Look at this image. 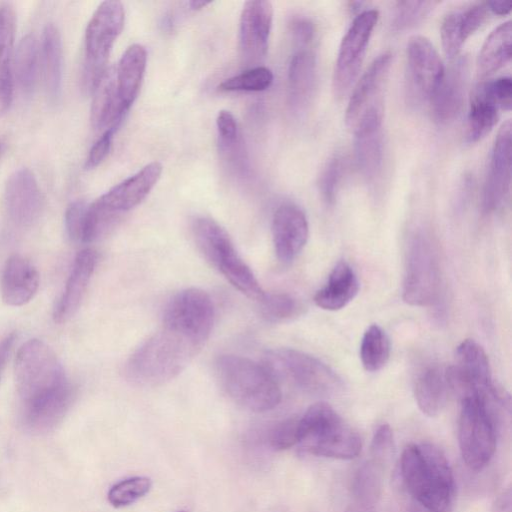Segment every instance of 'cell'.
I'll return each mask as SVG.
<instances>
[{
  "label": "cell",
  "mask_w": 512,
  "mask_h": 512,
  "mask_svg": "<svg viewBox=\"0 0 512 512\" xmlns=\"http://www.w3.org/2000/svg\"><path fill=\"white\" fill-rule=\"evenodd\" d=\"M181 512H185V511H181Z\"/></svg>",
  "instance_id": "59"
},
{
  "label": "cell",
  "mask_w": 512,
  "mask_h": 512,
  "mask_svg": "<svg viewBox=\"0 0 512 512\" xmlns=\"http://www.w3.org/2000/svg\"><path fill=\"white\" fill-rule=\"evenodd\" d=\"M39 55L46 94L55 103L62 90V42L59 30L51 23L43 30Z\"/></svg>",
  "instance_id": "31"
},
{
  "label": "cell",
  "mask_w": 512,
  "mask_h": 512,
  "mask_svg": "<svg viewBox=\"0 0 512 512\" xmlns=\"http://www.w3.org/2000/svg\"><path fill=\"white\" fill-rule=\"evenodd\" d=\"M390 356V342L381 327L373 324L361 340L360 358L365 370L375 372L385 366Z\"/></svg>",
  "instance_id": "36"
},
{
  "label": "cell",
  "mask_w": 512,
  "mask_h": 512,
  "mask_svg": "<svg viewBox=\"0 0 512 512\" xmlns=\"http://www.w3.org/2000/svg\"><path fill=\"white\" fill-rule=\"evenodd\" d=\"M289 29L293 40L299 48H308L315 35V26L313 22L303 16H295L289 22Z\"/></svg>",
  "instance_id": "50"
},
{
  "label": "cell",
  "mask_w": 512,
  "mask_h": 512,
  "mask_svg": "<svg viewBox=\"0 0 512 512\" xmlns=\"http://www.w3.org/2000/svg\"><path fill=\"white\" fill-rule=\"evenodd\" d=\"M500 409L505 408L490 393L461 400L459 447L463 461L472 470L483 469L495 453Z\"/></svg>",
  "instance_id": "6"
},
{
  "label": "cell",
  "mask_w": 512,
  "mask_h": 512,
  "mask_svg": "<svg viewBox=\"0 0 512 512\" xmlns=\"http://www.w3.org/2000/svg\"><path fill=\"white\" fill-rule=\"evenodd\" d=\"M298 421L293 417L275 425L268 435L269 445L274 450H285L298 444Z\"/></svg>",
  "instance_id": "45"
},
{
  "label": "cell",
  "mask_w": 512,
  "mask_h": 512,
  "mask_svg": "<svg viewBox=\"0 0 512 512\" xmlns=\"http://www.w3.org/2000/svg\"><path fill=\"white\" fill-rule=\"evenodd\" d=\"M116 130V127L105 130L100 138L93 144L86 159V169L96 168L105 160L110 152Z\"/></svg>",
  "instance_id": "49"
},
{
  "label": "cell",
  "mask_w": 512,
  "mask_h": 512,
  "mask_svg": "<svg viewBox=\"0 0 512 512\" xmlns=\"http://www.w3.org/2000/svg\"><path fill=\"white\" fill-rule=\"evenodd\" d=\"M124 22L123 4L116 0L100 3L90 18L85 31L83 82L86 89L93 91L107 70V60Z\"/></svg>",
  "instance_id": "8"
},
{
  "label": "cell",
  "mask_w": 512,
  "mask_h": 512,
  "mask_svg": "<svg viewBox=\"0 0 512 512\" xmlns=\"http://www.w3.org/2000/svg\"><path fill=\"white\" fill-rule=\"evenodd\" d=\"M162 174V165L151 162L132 176L113 186L98 200L108 209L122 213L140 204L156 185Z\"/></svg>",
  "instance_id": "22"
},
{
  "label": "cell",
  "mask_w": 512,
  "mask_h": 512,
  "mask_svg": "<svg viewBox=\"0 0 512 512\" xmlns=\"http://www.w3.org/2000/svg\"><path fill=\"white\" fill-rule=\"evenodd\" d=\"M468 76V62L465 58H455L445 68L444 74L429 98L433 118L440 124L453 121L459 114L465 96Z\"/></svg>",
  "instance_id": "20"
},
{
  "label": "cell",
  "mask_w": 512,
  "mask_h": 512,
  "mask_svg": "<svg viewBox=\"0 0 512 512\" xmlns=\"http://www.w3.org/2000/svg\"><path fill=\"white\" fill-rule=\"evenodd\" d=\"M378 18L377 10H363L342 38L332 80L333 91L338 97L345 94L357 78Z\"/></svg>",
  "instance_id": "12"
},
{
  "label": "cell",
  "mask_w": 512,
  "mask_h": 512,
  "mask_svg": "<svg viewBox=\"0 0 512 512\" xmlns=\"http://www.w3.org/2000/svg\"><path fill=\"white\" fill-rule=\"evenodd\" d=\"M440 268L427 235L416 232L409 244L403 282V299L412 306L432 305L440 293Z\"/></svg>",
  "instance_id": "10"
},
{
  "label": "cell",
  "mask_w": 512,
  "mask_h": 512,
  "mask_svg": "<svg viewBox=\"0 0 512 512\" xmlns=\"http://www.w3.org/2000/svg\"><path fill=\"white\" fill-rule=\"evenodd\" d=\"M91 124L97 130L118 128L127 110L118 95L115 69H107L93 89Z\"/></svg>",
  "instance_id": "27"
},
{
  "label": "cell",
  "mask_w": 512,
  "mask_h": 512,
  "mask_svg": "<svg viewBox=\"0 0 512 512\" xmlns=\"http://www.w3.org/2000/svg\"><path fill=\"white\" fill-rule=\"evenodd\" d=\"M15 382L22 421L36 433L54 428L64 417L73 388L55 353L41 340L25 342L15 359Z\"/></svg>",
  "instance_id": "1"
},
{
  "label": "cell",
  "mask_w": 512,
  "mask_h": 512,
  "mask_svg": "<svg viewBox=\"0 0 512 512\" xmlns=\"http://www.w3.org/2000/svg\"><path fill=\"white\" fill-rule=\"evenodd\" d=\"M298 444L306 453L349 460L361 451V438L327 403L310 406L298 421Z\"/></svg>",
  "instance_id": "5"
},
{
  "label": "cell",
  "mask_w": 512,
  "mask_h": 512,
  "mask_svg": "<svg viewBox=\"0 0 512 512\" xmlns=\"http://www.w3.org/2000/svg\"><path fill=\"white\" fill-rule=\"evenodd\" d=\"M38 44L33 34L24 36L16 49L14 71L18 85L25 95L34 91L38 74Z\"/></svg>",
  "instance_id": "35"
},
{
  "label": "cell",
  "mask_w": 512,
  "mask_h": 512,
  "mask_svg": "<svg viewBox=\"0 0 512 512\" xmlns=\"http://www.w3.org/2000/svg\"><path fill=\"white\" fill-rule=\"evenodd\" d=\"M448 391L445 372L438 367H428L419 374L415 382V401L424 414L434 417L445 407Z\"/></svg>",
  "instance_id": "33"
},
{
  "label": "cell",
  "mask_w": 512,
  "mask_h": 512,
  "mask_svg": "<svg viewBox=\"0 0 512 512\" xmlns=\"http://www.w3.org/2000/svg\"><path fill=\"white\" fill-rule=\"evenodd\" d=\"M4 148H5V144L2 141H0V158H1V155L3 154V152H4Z\"/></svg>",
  "instance_id": "57"
},
{
  "label": "cell",
  "mask_w": 512,
  "mask_h": 512,
  "mask_svg": "<svg viewBox=\"0 0 512 512\" xmlns=\"http://www.w3.org/2000/svg\"><path fill=\"white\" fill-rule=\"evenodd\" d=\"M346 512H363V511H360L354 507L349 506L348 509L346 510Z\"/></svg>",
  "instance_id": "56"
},
{
  "label": "cell",
  "mask_w": 512,
  "mask_h": 512,
  "mask_svg": "<svg viewBox=\"0 0 512 512\" xmlns=\"http://www.w3.org/2000/svg\"><path fill=\"white\" fill-rule=\"evenodd\" d=\"M273 73L264 66L251 67L242 73L225 79L218 89L225 92H260L271 86Z\"/></svg>",
  "instance_id": "37"
},
{
  "label": "cell",
  "mask_w": 512,
  "mask_h": 512,
  "mask_svg": "<svg viewBox=\"0 0 512 512\" xmlns=\"http://www.w3.org/2000/svg\"><path fill=\"white\" fill-rule=\"evenodd\" d=\"M280 384L288 380L312 394H331L342 387L341 378L329 366L304 352L279 348L266 353L263 363Z\"/></svg>",
  "instance_id": "9"
},
{
  "label": "cell",
  "mask_w": 512,
  "mask_h": 512,
  "mask_svg": "<svg viewBox=\"0 0 512 512\" xmlns=\"http://www.w3.org/2000/svg\"><path fill=\"white\" fill-rule=\"evenodd\" d=\"M211 3L212 2L192 0L188 2V5L191 10H200Z\"/></svg>",
  "instance_id": "55"
},
{
  "label": "cell",
  "mask_w": 512,
  "mask_h": 512,
  "mask_svg": "<svg viewBox=\"0 0 512 512\" xmlns=\"http://www.w3.org/2000/svg\"><path fill=\"white\" fill-rule=\"evenodd\" d=\"M489 13L485 3L474 4L465 10H461V27L465 40L484 24Z\"/></svg>",
  "instance_id": "48"
},
{
  "label": "cell",
  "mask_w": 512,
  "mask_h": 512,
  "mask_svg": "<svg viewBox=\"0 0 512 512\" xmlns=\"http://www.w3.org/2000/svg\"><path fill=\"white\" fill-rule=\"evenodd\" d=\"M273 21V6L264 0L244 3L239 21V50L246 65L256 67L266 56Z\"/></svg>",
  "instance_id": "14"
},
{
  "label": "cell",
  "mask_w": 512,
  "mask_h": 512,
  "mask_svg": "<svg viewBox=\"0 0 512 512\" xmlns=\"http://www.w3.org/2000/svg\"><path fill=\"white\" fill-rule=\"evenodd\" d=\"M39 287V274L31 262L20 255L11 256L3 269L1 294L10 306L28 303Z\"/></svg>",
  "instance_id": "25"
},
{
  "label": "cell",
  "mask_w": 512,
  "mask_h": 512,
  "mask_svg": "<svg viewBox=\"0 0 512 512\" xmlns=\"http://www.w3.org/2000/svg\"><path fill=\"white\" fill-rule=\"evenodd\" d=\"M491 512H512V494L510 487H507L495 498Z\"/></svg>",
  "instance_id": "52"
},
{
  "label": "cell",
  "mask_w": 512,
  "mask_h": 512,
  "mask_svg": "<svg viewBox=\"0 0 512 512\" xmlns=\"http://www.w3.org/2000/svg\"><path fill=\"white\" fill-rule=\"evenodd\" d=\"M15 13L9 4L0 5V116L10 108L13 98V47Z\"/></svg>",
  "instance_id": "30"
},
{
  "label": "cell",
  "mask_w": 512,
  "mask_h": 512,
  "mask_svg": "<svg viewBox=\"0 0 512 512\" xmlns=\"http://www.w3.org/2000/svg\"><path fill=\"white\" fill-rule=\"evenodd\" d=\"M309 234L305 213L296 205H280L272 219L275 253L282 263L292 262L304 248Z\"/></svg>",
  "instance_id": "18"
},
{
  "label": "cell",
  "mask_w": 512,
  "mask_h": 512,
  "mask_svg": "<svg viewBox=\"0 0 512 512\" xmlns=\"http://www.w3.org/2000/svg\"><path fill=\"white\" fill-rule=\"evenodd\" d=\"M214 317L210 296L202 289L187 288L178 292L167 304L163 327L202 347L210 336Z\"/></svg>",
  "instance_id": "11"
},
{
  "label": "cell",
  "mask_w": 512,
  "mask_h": 512,
  "mask_svg": "<svg viewBox=\"0 0 512 512\" xmlns=\"http://www.w3.org/2000/svg\"><path fill=\"white\" fill-rule=\"evenodd\" d=\"M264 317L270 321H283L297 316L299 302L286 293H266L260 301Z\"/></svg>",
  "instance_id": "41"
},
{
  "label": "cell",
  "mask_w": 512,
  "mask_h": 512,
  "mask_svg": "<svg viewBox=\"0 0 512 512\" xmlns=\"http://www.w3.org/2000/svg\"><path fill=\"white\" fill-rule=\"evenodd\" d=\"M512 26L511 21L498 25L485 39L477 58V74L481 78L489 77L511 59Z\"/></svg>",
  "instance_id": "32"
},
{
  "label": "cell",
  "mask_w": 512,
  "mask_h": 512,
  "mask_svg": "<svg viewBox=\"0 0 512 512\" xmlns=\"http://www.w3.org/2000/svg\"><path fill=\"white\" fill-rule=\"evenodd\" d=\"M438 1H398L395 3L391 28L405 31L421 23L438 5Z\"/></svg>",
  "instance_id": "38"
},
{
  "label": "cell",
  "mask_w": 512,
  "mask_h": 512,
  "mask_svg": "<svg viewBox=\"0 0 512 512\" xmlns=\"http://www.w3.org/2000/svg\"><path fill=\"white\" fill-rule=\"evenodd\" d=\"M5 205L10 219L18 226L29 227L38 220L42 197L29 169L21 168L10 175L5 186Z\"/></svg>",
  "instance_id": "19"
},
{
  "label": "cell",
  "mask_w": 512,
  "mask_h": 512,
  "mask_svg": "<svg viewBox=\"0 0 512 512\" xmlns=\"http://www.w3.org/2000/svg\"><path fill=\"white\" fill-rule=\"evenodd\" d=\"M345 171V159L340 154L332 156L319 176V190L327 204H333Z\"/></svg>",
  "instance_id": "42"
},
{
  "label": "cell",
  "mask_w": 512,
  "mask_h": 512,
  "mask_svg": "<svg viewBox=\"0 0 512 512\" xmlns=\"http://www.w3.org/2000/svg\"><path fill=\"white\" fill-rule=\"evenodd\" d=\"M316 84V56L308 48H299L293 54L288 68V100L295 113H303L309 107Z\"/></svg>",
  "instance_id": "24"
},
{
  "label": "cell",
  "mask_w": 512,
  "mask_h": 512,
  "mask_svg": "<svg viewBox=\"0 0 512 512\" xmlns=\"http://www.w3.org/2000/svg\"><path fill=\"white\" fill-rule=\"evenodd\" d=\"M200 349L188 338L162 327L131 355L126 375L142 386L163 384L180 374Z\"/></svg>",
  "instance_id": "3"
},
{
  "label": "cell",
  "mask_w": 512,
  "mask_h": 512,
  "mask_svg": "<svg viewBox=\"0 0 512 512\" xmlns=\"http://www.w3.org/2000/svg\"><path fill=\"white\" fill-rule=\"evenodd\" d=\"M97 263L92 249L80 251L73 263L65 290L56 304L53 318L56 323L67 322L78 310Z\"/></svg>",
  "instance_id": "23"
},
{
  "label": "cell",
  "mask_w": 512,
  "mask_h": 512,
  "mask_svg": "<svg viewBox=\"0 0 512 512\" xmlns=\"http://www.w3.org/2000/svg\"><path fill=\"white\" fill-rule=\"evenodd\" d=\"M440 36L444 53L448 58L455 59L464 42L461 27V10L451 11L442 20Z\"/></svg>",
  "instance_id": "43"
},
{
  "label": "cell",
  "mask_w": 512,
  "mask_h": 512,
  "mask_svg": "<svg viewBox=\"0 0 512 512\" xmlns=\"http://www.w3.org/2000/svg\"><path fill=\"white\" fill-rule=\"evenodd\" d=\"M192 229L197 246L205 258L236 289L248 298L260 302L266 293L237 252L225 229L209 217L196 218Z\"/></svg>",
  "instance_id": "7"
},
{
  "label": "cell",
  "mask_w": 512,
  "mask_h": 512,
  "mask_svg": "<svg viewBox=\"0 0 512 512\" xmlns=\"http://www.w3.org/2000/svg\"><path fill=\"white\" fill-rule=\"evenodd\" d=\"M88 205L84 201L71 203L65 212V227L68 236L73 241H81L83 235L85 215Z\"/></svg>",
  "instance_id": "47"
},
{
  "label": "cell",
  "mask_w": 512,
  "mask_h": 512,
  "mask_svg": "<svg viewBox=\"0 0 512 512\" xmlns=\"http://www.w3.org/2000/svg\"><path fill=\"white\" fill-rule=\"evenodd\" d=\"M358 291L359 281L353 268L341 261L331 271L326 284L316 292L314 302L321 309L336 311L349 304Z\"/></svg>",
  "instance_id": "28"
},
{
  "label": "cell",
  "mask_w": 512,
  "mask_h": 512,
  "mask_svg": "<svg viewBox=\"0 0 512 512\" xmlns=\"http://www.w3.org/2000/svg\"><path fill=\"white\" fill-rule=\"evenodd\" d=\"M511 121L504 122L498 130L492 147L486 176L482 206L486 213H493L507 200L511 185Z\"/></svg>",
  "instance_id": "16"
},
{
  "label": "cell",
  "mask_w": 512,
  "mask_h": 512,
  "mask_svg": "<svg viewBox=\"0 0 512 512\" xmlns=\"http://www.w3.org/2000/svg\"><path fill=\"white\" fill-rule=\"evenodd\" d=\"M220 151L227 154L236 148L238 126L233 114L227 110L219 111L216 118Z\"/></svg>",
  "instance_id": "46"
},
{
  "label": "cell",
  "mask_w": 512,
  "mask_h": 512,
  "mask_svg": "<svg viewBox=\"0 0 512 512\" xmlns=\"http://www.w3.org/2000/svg\"><path fill=\"white\" fill-rule=\"evenodd\" d=\"M393 449L394 439L391 427L388 424L379 425L371 442V460L383 467L390 461Z\"/></svg>",
  "instance_id": "44"
},
{
  "label": "cell",
  "mask_w": 512,
  "mask_h": 512,
  "mask_svg": "<svg viewBox=\"0 0 512 512\" xmlns=\"http://www.w3.org/2000/svg\"><path fill=\"white\" fill-rule=\"evenodd\" d=\"M151 486L148 477H130L114 484L108 491L107 499L116 508L125 507L146 495Z\"/></svg>",
  "instance_id": "40"
},
{
  "label": "cell",
  "mask_w": 512,
  "mask_h": 512,
  "mask_svg": "<svg viewBox=\"0 0 512 512\" xmlns=\"http://www.w3.org/2000/svg\"><path fill=\"white\" fill-rule=\"evenodd\" d=\"M406 57L411 93L428 101L444 74L442 59L430 40L421 35L409 39Z\"/></svg>",
  "instance_id": "15"
},
{
  "label": "cell",
  "mask_w": 512,
  "mask_h": 512,
  "mask_svg": "<svg viewBox=\"0 0 512 512\" xmlns=\"http://www.w3.org/2000/svg\"><path fill=\"white\" fill-rule=\"evenodd\" d=\"M15 335L12 333L8 336H6L1 342H0V370L4 366L8 355L10 353L11 347L14 343Z\"/></svg>",
  "instance_id": "54"
},
{
  "label": "cell",
  "mask_w": 512,
  "mask_h": 512,
  "mask_svg": "<svg viewBox=\"0 0 512 512\" xmlns=\"http://www.w3.org/2000/svg\"><path fill=\"white\" fill-rule=\"evenodd\" d=\"M492 91L502 110L509 111L512 98V81L509 76L490 80Z\"/></svg>",
  "instance_id": "51"
},
{
  "label": "cell",
  "mask_w": 512,
  "mask_h": 512,
  "mask_svg": "<svg viewBox=\"0 0 512 512\" xmlns=\"http://www.w3.org/2000/svg\"><path fill=\"white\" fill-rule=\"evenodd\" d=\"M120 213L105 207L98 199L88 205L82 242L90 243L103 236L116 222Z\"/></svg>",
  "instance_id": "39"
},
{
  "label": "cell",
  "mask_w": 512,
  "mask_h": 512,
  "mask_svg": "<svg viewBox=\"0 0 512 512\" xmlns=\"http://www.w3.org/2000/svg\"><path fill=\"white\" fill-rule=\"evenodd\" d=\"M354 152L357 166L369 181H375L383 165L382 108L367 109L354 126Z\"/></svg>",
  "instance_id": "17"
},
{
  "label": "cell",
  "mask_w": 512,
  "mask_h": 512,
  "mask_svg": "<svg viewBox=\"0 0 512 512\" xmlns=\"http://www.w3.org/2000/svg\"><path fill=\"white\" fill-rule=\"evenodd\" d=\"M445 377L449 390L461 400L485 394L494 385L487 354L472 339H465L458 345L454 365L447 368Z\"/></svg>",
  "instance_id": "13"
},
{
  "label": "cell",
  "mask_w": 512,
  "mask_h": 512,
  "mask_svg": "<svg viewBox=\"0 0 512 512\" xmlns=\"http://www.w3.org/2000/svg\"><path fill=\"white\" fill-rule=\"evenodd\" d=\"M382 468L369 460L358 469L352 482L351 507L374 512L382 490Z\"/></svg>",
  "instance_id": "34"
},
{
  "label": "cell",
  "mask_w": 512,
  "mask_h": 512,
  "mask_svg": "<svg viewBox=\"0 0 512 512\" xmlns=\"http://www.w3.org/2000/svg\"><path fill=\"white\" fill-rule=\"evenodd\" d=\"M410 512H423V511H421V510H412Z\"/></svg>",
  "instance_id": "58"
},
{
  "label": "cell",
  "mask_w": 512,
  "mask_h": 512,
  "mask_svg": "<svg viewBox=\"0 0 512 512\" xmlns=\"http://www.w3.org/2000/svg\"><path fill=\"white\" fill-rule=\"evenodd\" d=\"M391 61V53L384 52L378 55L362 73L356 82L345 111L347 126L354 127L367 109L380 104L377 97L388 75Z\"/></svg>",
  "instance_id": "21"
},
{
  "label": "cell",
  "mask_w": 512,
  "mask_h": 512,
  "mask_svg": "<svg viewBox=\"0 0 512 512\" xmlns=\"http://www.w3.org/2000/svg\"><path fill=\"white\" fill-rule=\"evenodd\" d=\"M400 474L410 495L428 512H452L455 481L444 453L431 443H412L402 453Z\"/></svg>",
  "instance_id": "2"
},
{
  "label": "cell",
  "mask_w": 512,
  "mask_h": 512,
  "mask_svg": "<svg viewBox=\"0 0 512 512\" xmlns=\"http://www.w3.org/2000/svg\"><path fill=\"white\" fill-rule=\"evenodd\" d=\"M489 12L496 15H507L512 8V4L509 1H489L485 3Z\"/></svg>",
  "instance_id": "53"
},
{
  "label": "cell",
  "mask_w": 512,
  "mask_h": 512,
  "mask_svg": "<svg viewBox=\"0 0 512 512\" xmlns=\"http://www.w3.org/2000/svg\"><path fill=\"white\" fill-rule=\"evenodd\" d=\"M147 62V51L140 44L130 45L115 69L118 95L128 111L140 90Z\"/></svg>",
  "instance_id": "29"
},
{
  "label": "cell",
  "mask_w": 512,
  "mask_h": 512,
  "mask_svg": "<svg viewBox=\"0 0 512 512\" xmlns=\"http://www.w3.org/2000/svg\"><path fill=\"white\" fill-rule=\"evenodd\" d=\"M216 373L229 397L250 411H269L281 401L280 384L264 364L225 354L216 361Z\"/></svg>",
  "instance_id": "4"
},
{
  "label": "cell",
  "mask_w": 512,
  "mask_h": 512,
  "mask_svg": "<svg viewBox=\"0 0 512 512\" xmlns=\"http://www.w3.org/2000/svg\"><path fill=\"white\" fill-rule=\"evenodd\" d=\"M501 107L491 89L490 81L478 83L471 94L467 117L466 140L476 143L489 134L500 116Z\"/></svg>",
  "instance_id": "26"
}]
</instances>
